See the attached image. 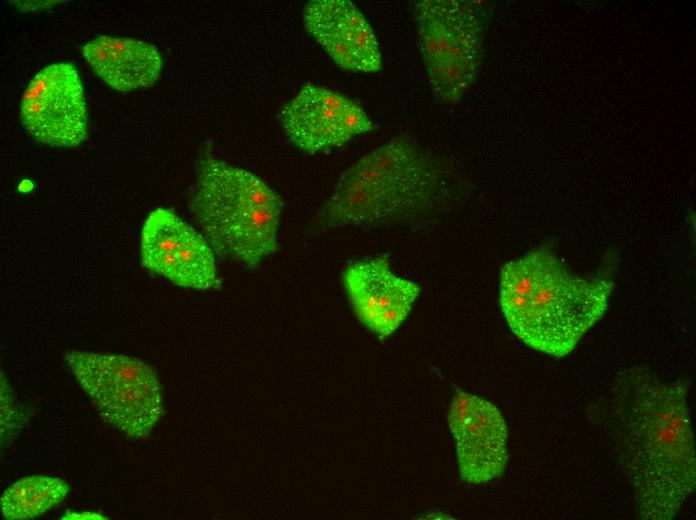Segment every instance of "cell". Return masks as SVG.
<instances>
[{"instance_id":"cell-1","label":"cell","mask_w":696,"mask_h":520,"mask_svg":"<svg viewBox=\"0 0 696 520\" xmlns=\"http://www.w3.org/2000/svg\"><path fill=\"white\" fill-rule=\"evenodd\" d=\"M688 388L643 366L621 372L612 386V439L642 519H674L695 490Z\"/></svg>"},{"instance_id":"cell-2","label":"cell","mask_w":696,"mask_h":520,"mask_svg":"<svg viewBox=\"0 0 696 520\" xmlns=\"http://www.w3.org/2000/svg\"><path fill=\"white\" fill-rule=\"evenodd\" d=\"M460 193L452 162L414 135L401 133L344 171L311 228L321 233L431 221L450 212Z\"/></svg>"},{"instance_id":"cell-3","label":"cell","mask_w":696,"mask_h":520,"mask_svg":"<svg viewBox=\"0 0 696 520\" xmlns=\"http://www.w3.org/2000/svg\"><path fill=\"white\" fill-rule=\"evenodd\" d=\"M612 289L610 279L581 277L552 252L536 250L502 266L499 303L519 340L564 357L602 318Z\"/></svg>"},{"instance_id":"cell-4","label":"cell","mask_w":696,"mask_h":520,"mask_svg":"<svg viewBox=\"0 0 696 520\" xmlns=\"http://www.w3.org/2000/svg\"><path fill=\"white\" fill-rule=\"evenodd\" d=\"M282 208L257 175L208 153L200 158L190 209L218 255L255 268L277 249Z\"/></svg>"},{"instance_id":"cell-5","label":"cell","mask_w":696,"mask_h":520,"mask_svg":"<svg viewBox=\"0 0 696 520\" xmlns=\"http://www.w3.org/2000/svg\"><path fill=\"white\" fill-rule=\"evenodd\" d=\"M413 20L435 98L444 104L459 102L480 66L483 26L476 2L418 0Z\"/></svg>"},{"instance_id":"cell-6","label":"cell","mask_w":696,"mask_h":520,"mask_svg":"<svg viewBox=\"0 0 696 520\" xmlns=\"http://www.w3.org/2000/svg\"><path fill=\"white\" fill-rule=\"evenodd\" d=\"M63 359L100 416L128 437L148 436L161 419V384L145 362L78 350L65 352Z\"/></svg>"},{"instance_id":"cell-7","label":"cell","mask_w":696,"mask_h":520,"mask_svg":"<svg viewBox=\"0 0 696 520\" xmlns=\"http://www.w3.org/2000/svg\"><path fill=\"white\" fill-rule=\"evenodd\" d=\"M23 126L36 140L76 147L87 138L88 114L79 73L72 63L42 68L26 87L21 103Z\"/></svg>"},{"instance_id":"cell-8","label":"cell","mask_w":696,"mask_h":520,"mask_svg":"<svg viewBox=\"0 0 696 520\" xmlns=\"http://www.w3.org/2000/svg\"><path fill=\"white\" fill-rule=\"evenodd\" d=\"M140 256L145 268L176 285L198 290L221 286L210 244L172 210L157 208L148 215Z\"/></svg>"},{"instance_id":"cell-9","label":"cell","mask_w":696,"mask_h":520,"mask_svg":"<svg viewBox=\"0 0 696 520\" xmlns=\"http://www.w3.org/2000/svg\"><path fill=\"white\" fill-rule=\"evenodd\" d=\"M288 139L307 153L339 147L355 136L375 129L355 101L336 91L305 84L280 112Z\"/></svg>"},{"instance_id":"cell-10","label":"cell","mask_w":696,"mask_h":520,"mask_svg":"<svg viewBox=\"0 0 696 520\" xmlns=\"http://www.w3.org/2000/svg\"><path fill=\"white\" fill-rule=\"evenodd\" d=\"M461 478L471 484L499 477L507 464L508 431L500 410L490 401L457 390L448 411Z\"/></svg>"},{"instance_id":"cell-11","label":"cell","mask_w":696,"mask_h":520,"mask_svg":"<svg viewBox=\"0 0 696 520\" xmlns=\"http://www.w3.org/2000/svg\"><path fill=\"white\" fill-rule=\"evenodd\" d=\"M343 281L357 317L380 339L403 323L420 293L415 282L392 272L386 256L350 264Z\"/></svg>"},{"instance_id":"cell-12","label":"cell","mask_w":696,"mask_h":520,"mask_svg":"<svg viewBox=\"0 0 696 520\" xmlns=\"http://www.w3.org/2000/svg\"><path fill=\"white\" fill-rule=\"evenodd\" d=\"M307 32L339 67L364 73L382 69L376 35L361 10L348 0H312L302 12Z\"/></svg>"},{"instance_id":"cell-13","label":"cell","mask_w":696,"mask_h":520,"mask_svg":"<svg viewBox=\"0 0 696 520\" xmlns=\"http://www.w3.org/2000/svg\"><path fill=\"white\" fill-rule=\"evenodd\" d=\"M81 52L94 73L121 92L151 87L163 66L158 48L138 39L101 35L84 44Z\"/></svg>"},{"instance_id":"cell-14","label":"cell","mask_w":696,"mask_h":520,"mask_svg":"<svg viewBox=\"0 0 696 520\" xmlns=\"http://www.w3.org/2000/svg\"><path fill=\"white\" fill-rule=\"evenodd\" d=\"M69 493V485L60 478L32 475L6 488L0 499L7 520L32 519L59 504Z\"/></svg>"},{"instance_id":"cell-15","label":"cell","mask_w":696,"mask_h":520,"mask_svg":"<svg viewBox=\"0 0 696 520\" xmlns=\"http://www.w3.org/2000/svg\"><path fill=\"white\" fill-rule=\"evenodd\" d=\"M62 519H106L100 514L92 512L67 513Z\"/></svg>"}]
</instances>
